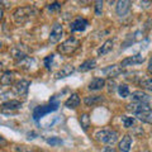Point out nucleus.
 I'll return each instance as SVG.
<instances>
[{"instance_id": "c9c22d12", "label": "nucleus", "mask_w": 152, "mask_h": 152, "mask_svg": "<svg viewBox=\"0 0 152 152\" xmlns=\"http://www.w3.org/2000/svg\"><path fill=\"white\" fill-rule=\"evenodd\" d=\"M3 142H4V138H3L1 136H0V143H3Z\"/></svg>"}, {"instance_id": "0eeeda50", "label": "nucleus", "mask_w": 152, "mask_h": 152, "mask_svg": "<svg viewBox=\"0 0 152 152\" xmlns=\"http://www.w3.org/2000/svg\"><path fill=\"white\" fill-rule=\"evenodd\" d=\"M89 26V22L84 18H76L75 20L70 24V31L71 32H83L86 29V27Z\"/></svg>"}, {"instance_id": "bb28decb", "label": "nucleus", "mask_w": 152, "mask_h": 152, "mask_svg": "<svg viewBox=\"0 0 152 152\" xmlns=\"http://www.w3.org/2000/svg\"><path fill=\"white\" fill-rule=\"evenodd\" d=\"M140 86H142V89H146V90H150L152 91V79H145L140 83Z\"/></svg>"}, {"instance_id": "2f4dec72", "label": "nucleus", "mask_w": 152, "mask_h": 152, "mask_svg": "<svg viewBox=\"0 0 152 152\" xmlns=\"http://www.w3.org/2000/svg\"><path fill=\"white\" fill-rule=\"evenodd\" d=\"M114 90H115V81H114V80H109L108 81V91L113 93Z\"/></svg>"}, {"instance_id": "e433bc0d", "label": "nucleus", "mask_w": 152, "mask_h": 152, "mask_svg": "<svg viewBox=\"0 0 152 152\" xmlns=\"http://www.w3.org/2000/svg\"><path fill=\"white\" fill-rule=\"evenodd\" d=\"M1 69H3V64H1V62H0V70H1Z\"/></svg>"}, {"instance_id": "c756f323", "label": "nucleus", "mask_w": 152, "mask_h": 152, "mask_svg": "<svg viewBox=\"0 0 152 152\" xmlns=\"http://www.w3.org/2000/svg\"><path fill=\"white\" fill-rule=\"evenodd\" d=\"M55 58V55H48L47 57H45V66H46V69L47 70H51V64H52V61H53Z\"/></svg>"}, {"instance_id": "5701e85b", "label": "nucleus", "mask_w": 152, "mask_h": 152, "mask_svg": "<svg viewBox=\"0 0 152 152\" xmlns=\"http://www.w3.org/2000/svg\"><path fill=\"white\" fill-rule=\"evenodd\" d=\"M80 124H81L83 127V129L86 132L89 129V127H90V117H89V114L86 113H84L80 115Z\"/></svg>"}, {"instance_id": "7ed1b4c3", "label": "nucleus", "mask_w": 152, "mask_h": 152, "mask_svg": "<svg viewBox=\"0 0 152 152\" xmlns=\"http://www.w3.org/2000/svg\"><path fill=\"white\" fill-rule=\"evenodd\" d=\"M58 105H60V102H57V100H55V98H52L50 100L48 105H39L33 110V119L36 122H38L41 118H43L46 114L57 110V109H58Z\"/></svg>"}, {"instance_id": "f257e3e1", "label": "nucleus", "mask_w": 152, "mask_h": 152, "mask_svg": "<svg viewBox=\"0 0 152 152\" xmlns=\"http://www.w3.org/2000/svg\"><path fill=\"white\" fill-rule=\"evenodd\" d=\"M36 14H37V10L33 7H22V8H18L13 13V19L17 24H23V23L28 22Z\"/></svg>"}, {"instance_id": "4c0bfd02", "label": "nucleus", "mask_w": 152, "mask_h": 152, "mask_svg": "<svg viewBox=\"0 0 152 152\" xmlns=\"http://www.w3.org/2000/svg\"><path fill=\"white\" fill-rule=\"evenodd\" d=\"M0 47H1V43H0Z\"/></svg>"}, {"instance_id": "423d86ee", "label": "nucleus", "mask_w": 152, "mask_h": 152, "mask_svg": "<svg viewBox=\"0 0 152 152\" xmlns=\"http://www.w3.org/2000/svg\"><path fill=\"white\" fill-rule=\"evenodd\" d=\"M145 61V57L140 55V53H137V55H133L131 57H127V58H124L121 62V69L123 67H128V66H132V65H140L142 64Z\"/></svg>"}, {"instance_id": "4468645a", "label": "nucleus", "mask_w": 152, "mask_h": 152, "mask_svg": "<svg viewBox=\"0 0 152 152\" xmlns=\"http://www.w3.org/2000/svg\"><path fill=\"white\" fill-rule=\"evenodd\" d=\"M80 105V98H79V95L74 93V94H71L69 99L65 102V107L66 108H70V109H76Z\"/></svg>"}, {"instance_id": "393cba45", "label": "nucleus", "mask_w": 152, "mask_h": 152, "mask_svg": "<svg viewBox=\"0 0 152 152\" xmlns=\"http://www.w3.org/2000/svg\"><path fill=\"white\" fill-rule=\"evenodd\" d=\"M118 93H119L122 98H128L131 95L129 88H128V85H126V84H121L119 86H118Z\"/></svg>"}, {"instance_id": "f8f14e48", "label": "nucleus", "mask_w": 152, "mask_h": 152, "mask_svg": "<svg viewBox=\"0 0 152 152\" xmlns=\"http://www.w3.org/2000/svg\"><path fill=\"white\" fill-rule=\"evenodd\" d=\"M131 1H118L117 3V8L115 12L119 17H126L131 10Z\"/></svg>"}, {"instance_id": "473e14b6", "label": "nucleus", "mask_w": 152, "mask_h": 152, "mask_svg": "<svg viewBox=\"0 0 152 152\" xmlns=\"http://www.w3.org/2000/svg\"><path fill=\"white\" fill-rule=\"evenodd\" d=\"M147 70H148V72L152 75V57L150 58V62H148V66H147Z\"/></svg>"}, {"instance_id": "4be33fe9", "label": "nucleus", "mask_w": 152, "mask_h": 152, "mask_svg": "<svg viewBox=\"0 0 152 152\" xmlns=\"http://www.w3.org/2000/svg\"><path fill=\"white\" fill-rule=\"evenodd\" d=\"M13 80H14V72H12V71H5L1 77H0V84L8 86V85L13 84Z\"/></svg>"}, {"instance_id": "1a4fd4ad", "label": "nucleus", "mask_w": 152, "mask_h": 152, "mask_svg": "<svg viewBox=\"0 0 152 152\" xmlns=\"http://www.w3.org/2000/svg\"><path fill=\"white\" fill-rule=\"evenodd\" d=\"M132 102L133 103H145V104H150L151 103V96L148 94H146L145 91H134L132 93Z\"/></svg>"}, {"instance_id": "f03ea898", "label": "nucleus", "mask_w": 152, "mask_h": 152, "mask_svg": "<svg viewBox=\"0 0 152 152\" xmlns=\"http://www.w3.org/2000/svg\"><path fill=\"white\" fill-rule=\"evenodd\" d=\"M80 45H81V42H80L77 38L71 37V38H67L65 42H62V43L57 47V51H58V53L64 55V56H70V55H72L76 50H79Z\"/></svg>"}, {"instance_id": "aec40b11", "label": "nucleus", "mask_w": 152, "mask_h": 152, "mask_svg": "<svg viewBox=\"0 0 152 152\" xmlns=\"http://www.w3.org/2000/svg\"><path fill=\"white\" fill-rule=\"evenodd\" d=\"M113 45H114V41H113V39H108V41H105V42L103 43V46L98 50V55L103 56V55L109 53V52L113 50Z\"/></svg>"}, {"instance_id": "2eb2a0df", "label": "nucleus", "mask_w": 152, "mask_h": 152, "mask_svg": "<svg viewBox=\"0 0 152 152\" xmlns=\"http://www.w3.org/2000/svg\"><path fill=\"white\" fill-rule=\"evenodd\" d=\"M96 67V60L95 58H89L86 61H84V62L79 66V71L80 72H85V71H90Z\"/></svg>"}, {"instance_id": "a211bd4d", "label": "nucleus", "mask_w": 152, "mask_h": 152, "mask_svg": "<svg viewBox=\"0 0 152 152\" xmlns=\"http://www.w3.org/2000/svg\"><path fill=\"white\" fill-rule=\"evenodd\" d=\"M74 71H75L74 66L66 65V66H64V67L56 74V79H64V77H67V76H70L71 74H74Z\"/></svg>"}, {"instance_id": "9d476101", "label": "nucleus", "mask_w": 152, "mask_h": 152, "mask_svg": "<svg viewBox=\"0 0 152 152\" xmlns=\"http://www.w3.org/2000/svg\"><path fill=\"white\" fill-rule=\"evenodd\" d=\"M29 85L31 83L28 80H19L15 84V93L19 96H27L28 90H29Z\"/></svg>"}, {"instance_id": "a878e982", "label": "nucleus", "mask_w": 152, "mask_h": 152, "mask_svg": "<svg viewBox=\"0 0 152 152\" xmlns=\"http://www.w3.org/2000/svg\"><path fill=\"white\" fill-rule=\"evenodd\" d=\"M122 122H123V126H124L126 128H131L133 124H134V118L123 115L122 117Z\"/></svg>"}, {"instance_id": "39448f33", "label": "nucleus", "mask_w": 152, "mask_h": 152, "mask_svg": "<svg viewBox=\"0 0 152 152\" xmlns=\"http://www.w3.org/2000/svg\"><path fill=\"white\" fill-rule=\"evenodd\" d=\"M62 33H64V28H62V26H61L60 23H55L53 27H52V29H51L50 37H48L50 43H52V45L57 43V42L61 39V36H62Z\"/></svg>"}, {"instance_id": "f704fd0d", "label": "nucleus", "mask_w": 152, "mask_h": 152, "mask_svg": "<svg viewBox=\"0 0 152 152\" xmlns=\"http://www.w3.org/2000/svg\"><path fill=\"white\" fill-rule=\"evenodd\" d=\"M1 19H3V9L0 8V20H1Z\"/></svg>"}, {"instance_id": "b1692460", "label": "nucleus", "mask_w": 152, "mask_h": 152, "mask_svg": "<svg viewBox=\"0 0 152 152\" xmlns=\"http://www.w3.org/2000/svg\"><path fill=\"white\" fill-rule=\"evenodd\" d=\"M12 53H13V57H14V60H17L19 61V62H23L24 60H27V55L24 53V52H22L20 50H18V48H14L12 51Z\"/></svg>"}, {"instance_id": "dca6fc26", "label": "nucleus", "mask_w": 152, "mask_h": 152, "mask_svg": "<svg viewBox=\"0 0 152 152\" xmlns=\"http://www.w3.org/2000/svg\"><path fill=\"white\" fill-rule=\"evenodd\" d=\"M132 146V137L129 134H126L119 142V150L121 152H129Z\"/></svg>"}, {"instance_id": "72a5a7b5", "label": "nucleus", "mask_w": 152, "mask_h": 152, "mask_svg": "<svg viewBox=\"0 0 152 152\" xmlns=\"http://www.w3.org/2000/svg\"><path fill=\"white\" fill-rule=\"evenodd\" d=\"M103 152H118V151H117V150H114L113 147H105Z\"/></svg>"}, {"instance_id": "9b49d317", "label": "nucleus", "mask_w": 152, "mask_h": 152, "mask_svg": "<svg viewBox=\"0 0 152 152\" xmlns=\"http://www.w3.org/2000/svg\"><path fill=\"white\" fill-rule=\"evenodd\" d=\"M22 108V103L19 100H9L5 102L0 105V110L1 112H12V110H18Z\"/></svg>"}, {"instance_id": "58836bf2", "label": "nucleus", "mask_w": 152, "mask_h": 152, "mask_svg": "<svg viewBox=\"0 0 152 152\" xmlns=\"http://www.w3.org/2000/svg\"><path fill=\"white\" fill-rule=\"evenodd\" d=\"M0 85H1V84H0Z\"/></svg>"}, {"instance_id": "6e6552de", "label": "nucleus", "mask_w": 152, "mask_h": 152, "mask_svg": "<svg viewBox=\"0 0 152 152\" xmlns=\"http://www.w3.org/2000/svg\"><path fill=\"white\" fill-rule=\"evenodd\" d=\"M126 109L128 112H132V113H140V112H143V110H151V105L150 104H145V103H129L126 105Z\"/></svg>"}, {"instance_id": "20e7f679", "label": "nucleus", "mask_w": 152, "mask_h": 152, "mask_svg": "<svg viewBox=\"0 0 152 152\" xmlns=\"http://www.w3.org/2000/svg\"><path fill=\"white\" fill-rule=\"evenodd\" d=\"M95 138L104 145H113L118 140V132L113 129H102L95 133Z\"/></svg>"}, {"instance_id": "cd10ccee", "label": "nucleus", "mask_w": 152, "mask_h": 152, "mask_svg": "<svg viewBox=\"0 0 152 152\" xmlns=\"http://www.w3.org/2000/svg\"><path fill=\"white\" fill-rule=\"evenodd\" d=\"M62 8V4L58 3V1H55V3H51L47 5V9H48L50 12H56V10H60V9Z\"/></svg>"}, {"instance_id": "ddd939ff", "label": "nucleus", "mask_w": 152, "mask_h": 152, "mask_svg": "<svg viewBox=\"0 0 152 152\" xmlns=\"http://www.w3.org/2000/svg\"><path fill=\"white\" fill-rule=\"evenodd\" d=\"M105 85V80L102 77H94L91 81L89 83V90L91 91H96V90H102Z\"/></svg>"}, {"instance_id": "6ab92c4d", "label": "nucleus", "mask_w": 152, "mask_h": 152, "mask_svg": "<svg viewBox=\"0 0 152 152\" xmlns=\"http://www.w3.org/2000/svg\"><path fill=\"white\" fill-rule=\"evenodd\" d=\"M103 74H105L107 76H110V77H114V76L122 74V69H121V66L112 65V66H109V67L104 69L103 70Z\"/></svg>"}, {"instance_id": "412c9836", "label": "nucleus", "mask_w": 152, "mask_h": 152, "mask_svg": "<svg viewBox=\"0 0 152 152\" xmlns=\"http://www.w3.org/2000/svg\"><path fill=\"white\" fill-rule=\"evenodd\" d=\"M136 117L138 118L140 121L145 122V123H152V109L151 110H143L140 113H136Z\"/></svg>"}, {"instance_id": "c85d7f7f", "label": "nucleus", "mask_w": 152, "mask_h": 152, "mask_svg": "<svg viewBox=\"0 0 152 152\" xmlns=\"http://www.w3.org/2000/svg\"><path fill=\"white\" fill-rule=\"evenodd\" d=\"M47 143L51 146H58V145H62V140L58 138V137H51V138L47 140Z\"/></svg>"}, {"instance_id": "f3484780", "label": "nucleus", "mask_w": 152, "mask_h": 152, "mask_svg": "<svg viewBox=\"0 0 152 152\" xmlns=\"http://www.w3.org/2000/svg\"><path fill=\"white\" fill-rule=\"evenodd\" d=\"M104 102V98L102 95H93V96H86L84 99V103L86 104L88 107H94L96 104H100Z\"/></svg>"}, {"instance_id": "7c9ffc66", "label": "nucleus", "mask_w": 152, "mask_h": 152, "mask_svg": "<svg viewBox=\"0 0 152 152\" xmlns=\"http://www.w3.org/2000/svg\"><path fill=\"white\" fill-rule=\"evenodd\" d=\"M102 12H103V1H95V14L102 15Z\"/></svg>"}]
</instances>
